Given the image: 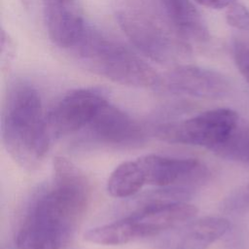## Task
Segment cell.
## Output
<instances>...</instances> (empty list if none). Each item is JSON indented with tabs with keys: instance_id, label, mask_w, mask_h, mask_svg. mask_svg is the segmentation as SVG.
<instances>
[{
	"instance_id": "cell-3",
	"label": "cell",
	"mask_w": 249,
	"mask_h": 249,
	"mask_svg": "<svg viewBox=\"0 0 249 249\" xmlns=\"http://www.w3.org/2000/svg\"><path fill=\"white\" fill-rule=\"evenodd\" d=\"M71 51L88 70L120 85L148 88L159 83L160 76L150 64L89 25Z\"/></svg>"
},
{
	"instance_id": "cell-5",
	"label": "cell",
	"mask_w": 249,
	"mask_h": 249,
	"mask_svg": "<svg viewBox=\"0 0 249 249\" xmlns=\"http://www.w3.org/2000/svg\"><path fill=\"white\" fill-rule=\"evenodd\" d=\"M239 119L232 109L217 108L179 123L162 125L157 134L169 143L198 146L213 151L226 140Z\"/></svg>"
},
{
	"instance_id": "cell-22",
	"label": "cell",
	"mask_w": 249,
	"mask_h": 249,
	"mask_svg": "<svg viewBox=\"0 0 249 249\" xmlns=\"http://www.w3.org/2000/svg\"><path fill=\"white\" fill-rule=\"evenodd\" d=\"M76 0H43L44 5H65L75 6Z\"/></svg>"
},
{
	"instance_id": "cell-20",
	"label": "cell",
	"mask_w": 249,
	"mask_h": 249,
	"mask_svg": "<svg viewBox=\"0 0 249 249\" xmlns=\"http://www.w3.org/2000/svg\"><path fill=\"white\" fill-rule=\"evenodd\" d=\"M1 51H0V66L2 69L12 65L17 55V45L14 39L3 28L1 29Z\"/></svg>"
},
{
	"instance_id": "cell-1",
	"label": "cell",
	"mask_w": 249,
	"mask_h": 249,
	"mask_svg": "<svg viewBox=\"0 0 249 249\" xmlns=\"http://www.w3.org/2000/svg\"><path fill=\"white\" fill-rule=\"evenodd\" d=\"M1 120L2 141L12 159L25 169L38 168L51 138L38 90L26 81H15L6 94Z\"/></svg>"
},
{
	"instance_id": "cell-15",
	"label": "cell",
	"mask_w": 249,
	"mask_h": 249,
	"mask_svg": "<svg viewBox=\"0 0 249 249\" xmlns=\"http://www.w3.org/2000/svg\"><path fill=\"white\" fill-rule=\"evenodd\" d=\"M85 240L100 245H123L136 240V235L130 221L126 217L89 230Z\"/></svg>"
},
{
	"instance_id": "cell-10",
	"label": "cell",
	"mask_w": 249,
	"mask_h": 249,
	"mask_svg": "<svg viewBox=\"0 0 249 249\" xmlns=\"http://www.w3.org/2000/svg\"><path fill=\"white\" fill-rule=\"evenodd\" d=\"M197 213L195 205L185 201L156 202L137 206L125 216L131 223L136 238L158 235L192 221Z\"/></svg>"
},
{
	"instance_id": "cell-12",
	"label": "cell",
	"mask_w": 249,
	"mask_h": 249,
	"mask_svg": "<svg viewBox=\"0 0 249 249\" xmlns=\"http://www.w3.org/2000/svg\"><path fill=\"white\" fill-rule=\"evenodd\" d=\"M231 228L222 217H203L188 222L169 240L171 249H205L225 235Z\"/></svg>"
},
{
	"instance_id": "cell-9",
	"label": "cell",
	"mask_w": 249,
	"mask_h": 249,
	"mask_svg": "<svg viewBox=\"0 0 249 249\" xmlns=\"http://www.w3.org/2000/svg\"><path fill=\"white\" fill-rule=\"evenodd\" d=\"M85 128L91 140L113 147L138 145L145 137L138 123L108 101L97 111Z\"/></svg>"
},
{
	"instance_id": "cell-6",
	"label": "cell",
	"mask_w": 249,
	"mask_h": 249,
	"mask_svg": "<svg viewBox=\"0 0 249 249\" xmlns=\"http://www.w3.org/2000/svg\"><path fill=\"white\" fill-rule=\"evenodd\" d=\"M107 101L94 89L69 91L46 115L51 137L67 136L85 128Z\"/></svg>"
},
{
	"instance_id": "cell-11",
	"label": "cell",
	"mask_w": 249,
	"mask_h": 249,
	"mask_svg": "<svg viewBox=\"0 0 249 249\" xmlns=\"http://www.w3.org/2000/svg\"><path fill=\"white\" fill-rule=\"evenodd\" d=\"M44 16L51 41L59 48L72 50L87 25L75 6L44 5Z\"/></svg>"
},
{
	"instance_id": "cell-13",
	"label": "cell",
	"mask_w": 249,
	"mask_h": 249,
	"mask_svg": "<svg viewBox=\"0 0 249 249\" xmlns=\"http://www.w3.org/2000/svg\"><path fill=\"white\" fill-rule=\"evenodd\" d=\"M168 20L188 41H206L208 28L192 0H160Z\"/></svg>"
},
{
	"instance_id": "cell-4",
	"label": "cell",
	"mask_w": 249,
	"mask_h": 249,
	"mask_svg": "<svg viewBox=\"0 0 249 249\" xmlns=\"http://www.w3.org/2000/svg\"><path fill=\"white\" fill-rule=\"evenodd\" d=\"M116 19L131 43L154 61L175 62L191 51L188 41L173 25L169 26L145 9L130 6L121 8L116 13Z\"/></svg>"
},
{
	"instance_id": "cell-16",
	"label": "cell",
	"mask_w": 249,
	"mask_h": 249,
	"mask_svg": "<svg viewBox=\"0 0 249 249\" xmlns=\"http://www.w3.org/2000/svg\"><path fill=\"white\" fill-rule=\"evenodd\" d=\"M212 152L222 159L249 165V123L239 119L226 140Z\"/></svg>"
},
{
	"instance_id": "cell-18",
	"label": "cell",
	"mask_w": 249,
	"mask_h": 249,
	"mask_svg": "<svg viewBox=\"0 0 249 249\" xmlns=\"http://www.w3.org/2000/svg\"><path fill=\"white\" fill-rule=\"evenodd\" d=\"M226 20L231 27L248 31L249 30V10L242 4L234 2L227 8Z\"/></svg>"
},
{
	"instance_id": "cell-23",
	"label": "cell",
	"mask_w": 249,
	"mask_h": 249,
	"mask_svg": "<svg viewBox=\"0 0 249 249\" xmlns=\"http://www.w3.org/2000/svg\"><path fill=\"white\" fill-rule=\"evenodd\" d=\"M248 189H249V185H248Z\"/></svg>"
},
{
	"instance_id": "cell-7",
	"label": "cell",
	"mask_w": 249,
	"mask_h": 249,
	"mask_svg": "<svg viewBox=\"0 0 249 249\" xmlns=\"http://www.w3.org/2000/svg\"><path fill=\"white\" fill-rule=\"evenodd\" d=\"M146 184L162 188H182L192 191L209 178V170L196 159L169 158L147 155L136 160Z\"/></svg>"
},
{
	"instance_id": "cell-21",
	"label": "cell",
	"mask_w": 249,
	"mask_h": 249,
	"mask_svg": "<svg viewBox=\"0 0 249 249\" xmlns=\"http://www.w3.org/2000/svg\"><path fill=\"white\" fill-rule=\"evenodd\" d=\"M196 2L206 8L220 10L224 8L227 9L230 5L236 2V0H196Z\"/></svg>"
},
{
	"instance_id": "cell-17",
	"label": "cell",
	"mask_w": 249,
	"mask_h": 249,
	"mask_svg": "<svg viewBox=\"0 0 249 249\" xmlns=\"http://www.w3.org/2000/svg\"><path fill=\"white\" fill-rule=\"evenodd\" d=\"M16 249H59L53 239L36 226L24 219L16 239Z\"/></svg>"
},
{
	"instance_id": "cell-14",
	"label": "cell",
	"mask_w": 249,
	"mask_h": 249,
	"mask_svg": "<svg viewBox=\"0 0 249 249\" xmlns=\"http://www.w3.org/2000/svg\"><path fill=\"white\" fill-rule=\"evenodd\" d=\"M146 184L144 173L137 160L119 164L107 181V191L114 197L134 196Z\"/></svg>"
},
{
	"instance_id": "cell-2",
	"label": "cell",
	"mask_w": 249,
	"mask_h": 249,
	"mask_svg": "<svg viewBox=\"0 0 249 249\" xmlns=\"http://www.w3.org/2000/svg\"><path fill=\"white\" fill-rule=\"evenodd\" d=\"M90 197L84 173L62 157L53 160V187L37 198L26 218L47 232L60 249L72 236Z\"/></svg>"
},
{
	"instance_id": "cell-8",
	"label": "cell",
	"mask_w": 249,
	"mask_h": 249,
	"mask_svg": "<svg viewBox=\"0 0 249 249\" xmlns=\"http://www.w3.org/2000/svg\"><path fill=\"white\" fill-rule=\"evenodd\" d=\"M157 86L172 93L206 99L223 98L231 89L230 80L224 74L189 64L179 65L160 77Z\"/></svg>"
},
{
	"instance_id": "cell-19",
	"label": "cell",
	"mask_w": 249,
	"mask_h": 249,
	"mask_svg": "<svg viewBox=\"0 0 249 249\" xmlns=\"http://www.w3.org/2000/svg\"><path fill=\"white\" fill-rule=\"evenodd\" d=\"M232 55L239 73L249 86V44L241 41L234 42Z\"/></svg>"
}]
</instances>
